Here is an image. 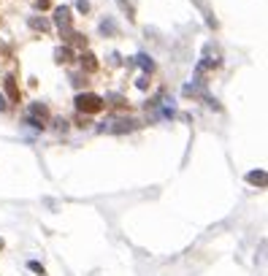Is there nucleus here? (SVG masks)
Masks as SVG:
<instances>
[{
    "label": "nucleus",
    "instance_id": "1",
    "mask_svg": "<svg viewBox=\"0 0 268 276\" xmlns=\"http://www.w3.org/2000/svg\"><path fill=\"white\" fill-rule=\"evenodd\" d=\"M73 108L84 116H95L100 111H106V98L98 95V92H92V90H84L73 98Z\"/></svg>",
    "mask_w": 268,
    "mask_h": 276
},
{
    "label": "nucleus",
    "instance_id": "5",
    "mask_svg": "<svg viewBox=\"0 0 268 276\" xmlns=\"http://www.w3.org/2000/svg\"><path fill=\"white\" fill-rule=\"evenodd\" d=\"M25 22H27V27L33 30V33H41V35H49L52 33V19L44 17V14H30Z\"/></svg>",
    "mask_w": 268,
    "mask_h": 276
},
{
    "label": "nucleus",
    "instance_id": "2",
    "mask_svg": "<svg viewBox=\"0 0 268 276\" xmlns=\"http://www.w3.org/2000/svg\"><path fill=\"white\" fill-rule=\"evenodd\" d=\"M52 27H57V33L60 38L68 44V38L73 35V30H76V22H73V9L70 6H54L52 9Z\"/></svg>",
    "mask_w": 268,
    "mask_h": 276
},
{
    "label": "nucleus",
    "instance_id": "11",
    "mask_svg": "<svg viewBox=\"0 0 268 276\" xmlns=\"http://www.w3.org/2000/svg\"><path fill=\"white\" fill-rule=\"evenodd\" d=\"M76 9L82 14H87V11H90V3H87V0H76Z\"/></svg>",
    "mask_w": 268,
    "mask_h": 276
},
{
    "label": "nucleus",
    "instance_id": "7",
    "mask_svg": "<svg viewBox=\"0 0 268 276\" xmlns=\"http://www.w3.org/2000/svg\"><path fill=\"white\" fill-rule=\"evenodd\" d=\"M108 103H111L114 108H120V111H125V108H130L128 98H122V95H108V98H106V108H108Z\"/></svg>",
    "mask_w": 268,
    "mask_h": 276
},
{
    "label": "nucleus",
    "instance_id": "3",
    "mask_svg": "<svg viewBox=\"0 0 268 276\" xmlns=\"http://www.w3.org/2000/svg\"><path fill=\"white\" fill-rule=\"evenodd\" d=\"M76 65L84 76H98L100 73V60H98V54L90 52V49L76 52Z\"/></svg>",
    "mask_w": 268,
    "mask_h": 276
},
{
    "label": "nucleus",
    "instance_id": "14",
    "mask_svg": "<svg viewBox=\"0 0 268 276\" xmlns=\"http://www.w3.org/2000/svg\"><path fill=\"white\" fill-rule=\"evenodd\" d=\"M0 249H3V241H0Z\"/></svg>",
    "mask_w": 268,
    "mask_h": 276
},
{
    "label": "nucleus",
    "instance_id": "10",
    "mask_svg": "<svg viewBox=\"0 0 268 276\" xmlns=\"http://www.w3.org/2000/svg\"><path fill=\"white\" fill-rule=\"evenodd\" d=\"M87 125H90V116L79 114V116H76V128H87Z\"/></svg>",
    "mask_w": 268,
    "mask_h": 276
},
{
    "label": "nucleus",
    "instance_id": "13",
    "mask_svg": "<svg viewBox=\"0 0 268 276\" xmlns=\"http://www.w3.org/2000/svg\"><path fill=\"white\" fill-rule=\"evenodd\" d=\"M249 181H263V173H249Z\"/></svg>",
    "mask_w": 268,
    "mask_h": 276
},
{
    "label": "nucleus",
    "instance_id": "6",
    "mask_svg": "<svg viewBox=\"0 0 268 276\" xmlns=\"http://www.w3.org/2000/svg\"><path fill=\"white\" fill-rule=\"evenodd\" d=\"M54 62L57 65H73L76 62V49L73 46H57V52H54Z\"/></svg>",
    "mask_w": 268,
    "mask_h": 276
},
{
    "label": "nucleus",
    "instance_id": "8",
    "mask_svg": "<svg viewBox=\"0 0 268 276\" xmlns=\"http://www.w3.org/2000/svg\"><path fill=\"white\" fill-rule=\"evenodd\" d=\"M27 265H30V271H35L38 276H46V271H44V265H41V263H35V260H30Z\"/></svg>",
    "mask_w": 268,
    "mask_h": 276
},
{
    "label": "nucleus",
    "instance_id": "12",
    "mask_svg": "<svg viewBox=\"0 0 268 276\" xmlns=\"http://www.w3.org/2000/svg\"><path fill=\"white\" fill-rule=\"evenodd\" d=\"M9 100H6V95H3V92H0V111H9Z\"/></svg>",
    "mask_w": 268,
    "mask_h": 276
},
{
    "label": "nucleus",
    "instance_id": "4",
    "mask_svg": "<svg viewBox=\"0 0 268 276\" xmlns=\"http://www.w3.org/2000/svg\"><path fill=\"white\" fill-rule=\"evenodd\" d=\"M3 90H6V100H9V106H19L22 103V87H19L17 73H6L3 76Z\"/></svg>",
    "mask_w": 268,
    "mask_h": 276
},
{
    "label": "nucleus",
    "instance_id": "9",
    "mask_svg": "<svg viewBox=\"0 0 268 276\" xmlns=\"http://www.w3.org/2000/svg\"><path fill=\"white\" fill-rule=\"evenodd\" d=\"M35 9L38 11H49L52 9V0H35Z\"/></svg>",
    "mask_w": 268,
    "mask_h": 276
}]
</instances>
